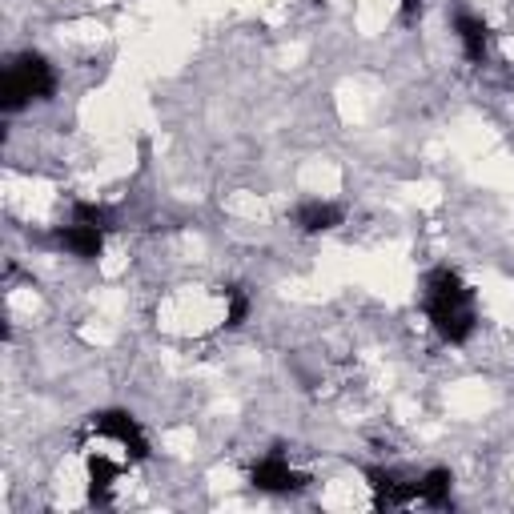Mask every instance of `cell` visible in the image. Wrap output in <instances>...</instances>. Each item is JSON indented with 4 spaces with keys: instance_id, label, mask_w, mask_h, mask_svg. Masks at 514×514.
<instances>
[{
    "instance_id": "cell-1",
    "label": "cell",
    "mask_w": 514,
    "mask_h": 514,
    "mask_svg": "<svg viewBox=\"0 0 514 514\" xmlns=\"http://www.w3.org/2000/svg\"><path fill=\"white\" fill-rule=\"evenodd\" d=\"M422 302H426V314H430L434 330H438L450 346H462V342L474 334V326H478L474 294H470V286H466L450 266H438V270L426 274V294H422Z\"/></svg>"
},
{
    "instance_id": "cell-2",
    "label": "cell",
    "mask_w": 514,
    "mask_h": 514,
    "mask_svg": "<svg viewBox=\"0 0 514 514\" xmlns=\"http://www.w3.org/2000/svg\"><path fill=\"white\" fill-rule=\"evenodd\" d=\"M57 93V73L41 53H25L5 69V85H0V105L9 113L25 109L29 101H49Z\"/></svg>"
},
{
    "instance_id": "cell-3",
    "label": "cell",
    "mask_w": 514,
    "mask_h": 514,
    "mask_svg": "<svg viewBox=\"0 0 514 514\" xmlns=\"http://www.w3.org/2000/svg\"><path fill=\"white\" fill-rule=\"evenodd\" d=\"M93 430L101 438H113L133 462L149 458V438H145V430L137 426L133 414H125V410H101V414H93Z\"/></svg>"
},
{
    "instance_id": "cell-4",
    "label": "cell",
    "mask_w": 514,
    "mask_h": 514,
    "mask_svg": "<svg viewBox=\"0 0 514 514\" xmlns=\"http://www.w3.org/2000/svg\"><path fill=\"white\" fill-rule=\"evenodd\" d=\"M249 482L257 490H266V494H290V490H302L310 478L298 474L282 454H270V458H262V462L249 470Z\"/></svg>"
},
{
    "instance_id": "cell-5",
    "label": "cell",
    "mask_w": 514,
    "mask_h": 514,
    "mask_svg": "<svg viewBox=\"0 0 514 514\" xmlns=\"http://www.w3.org/2000/svg\"><path fill=\"white\" fill-rule=\"evenodd\" d=\"M366 478H370V490H374V506H378V510L418 502V482H402V478H398L394 470H386V466H370Z\"/></svg>"
},
{
    "instance_id": "cell-6",
    "label": "cell",
    "mask_w": 514,
    "mask_h": 514,
    "mask_svg": "<svg viewBox=\"0 0 514 514\" xmlns=\"http://www.w3.org/2000/svg\"><path fill=\"white\" fill-rule=\"evenodd\" d=\"M57 245L69 249L73 257H85V262H93V257H101V249H105V229L85 225V221H69L65 229H57Z\"/></svg>"
},
{
    "instance_id": "cell-7",
    "label": "cell",
    "mask_w": 514,
    "mask_h": 514,
    "mask_svg": "<svg viewBox=\"0 0 514 514\" xmlns=\"http://www.w3.org/2000/svg\"><path fill=\"white\" fill-rule=\"evenodd\" d=\"M294 225L302 233H330V229L342 225V209L334 201H302L294 209Z\"/></svg>"
},
{
    "instance_id": "cell-8",
    "label": "cell",
    "mask_w": 514,
    "mask_h": 514,
    "mask_svg": "<svg viewBox=\"0 0 514 514\" xmlns=\"http://www.w3.org/2000/svg\"><path fill=\"white\" fill-rule=\"evenodd\" d=\"M454 33H458V41H462V53H466L474 65H482V61H486V49H490V29H486V21H482V17H470V13H458V17H454Z\"/></svg>"
},
{
    "instance_id": "cell-9",
    "label": "cell",
    "mask_w": 514,
    "mask_h": 514,
    "mask_svg": "<svg viewBox=\"0 0 514 514\" xmlns=\"http://www.w3.org/2000/svg\"><path fill=\"white\" fill-rule=\"evenodd\" d=\"M450 470L446 466H434V470H426L422 478H418V502H426V506H434V510H442V506H450Z\"/></svg>"
},
{
    "instance_id": "cell-10",
    "label": "cell",
    "mask_w": 514,
    "mask_h": 514,
    "mask_svg": "<svg viewBox=\"0 0 514 514\" xmlns=\"http://www.w3.org/2000/svg\"><path fill=\"white\" fill-rule=\"evenodd\" d=\"M117 474H121V470H117L105 454H93V458H89V498H93V502H109Z\"/></svg>"
},
{
    "instance_id": "cell-11",
    "label": "cell",
    "mask_w": 514,
    "mask_h": 514,
    "mask_svg": "<svg viewBox=\"0 0 514 514\" xmlns=\"http://www.w3.org/2000/svg\"><path fill=\"white\" fill-rule=\"evenodd\" d=\"M73 221H85V225H97V229H109L113 225V213L97 201H77L73 205Z\"/></svg>"
},
{
    "instance_id": "cell-12",
    "label": "cell",
    "mask_w": 514,
    "mask_h": 514,
    "mask_svg": "<svg viewBox=\"0 0 514 514\" xmlns=\"http://www.w3.org/2000/svg\"><path fill=\"white\" fill-rule=\"evenodd\" d=\"M225 302H229V310H225V326H241V322L249 318V298H245L241 290H225Z\"/></svg>"
},
{
    "instance_id": "cell-13",
    "label": "cell",
    "mask_w": 514,
    "mask_h": 514,
    "mask_svg": "<svg viewBox=\"0 0 514 514\" xmlns=\"http://www.w3.org/2000/svg\"><path fill=\"white\" fill-rule=\"evenodd\" d=\"M418 5H422V0H402V13H406V17H414V13H418Z\"/></svg>"
}]
</instances>
